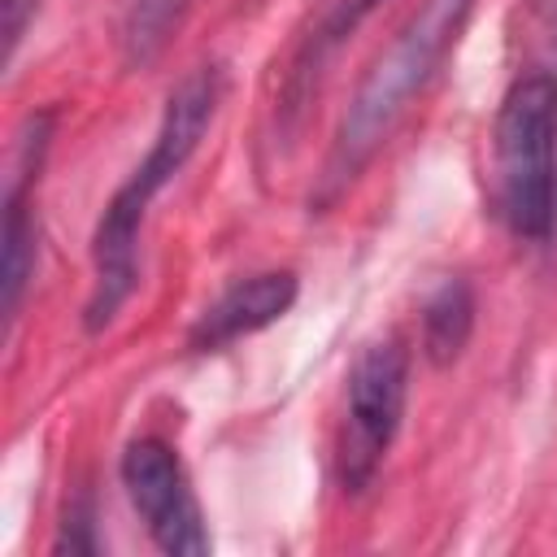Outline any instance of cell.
<instances>
[{"label": "cell", "instance_id": "obj_4", "mask_svg": "<svg viewBox=\"0 0 557 557\" xmlns=\"http://www.w3.org/2000/svg\"><path fill=\"white\" fill-rule=\"evenodd\" d=\"M405 396H409V352L396 339L370 344L348 370L344 431H339V448H335L344 492H361L379 474V466L400 431Z\"/></svg>", "mask_w": 557, "mask_h": 557}, {"label": "cell", "instance_id": "obj_3", "mask_svg": "<svg viewBox=\"0 0 557 557\" xmlns=\"http://www.w3.org/2000/svg\"><path fill=\"white\" fill-rule=\"evenodd\" d=\"M496 213L518 239H548L557 218V74L513 78L492 126Z\"/></svg>", "mask_w": 557, "mask_h": 557}, {"label": "cell", "instance_id": "obj_7", "mask_svg": "<svg viewBox=\"0 0 557 557\" xmlns=\"http://www.w3.org/2000/svg\"><path fill=\"white\" fill-rule=\"evenodd\" d=\"M296 305V274L292 270H261L248 274L239 283H231L191 326L187 344L196 352H218L261 326H270L274 318H283Z\"/></svg>", "mask_w": 557, "mask_h": 557}, {"label": "cell", "instance_id": "obj_12", "mask_svg": "<svg viewBox=\"0 0 557 557\" xmlns=\"http://www.w3.org/2000/svg\"><path fill=\"white\" fill-rule=\"evenodd\" d=\"M544 17L553 22V30H557V0H544Z\"/></svg>", "mask_w": 557, "mask_h": 557}, {"label": "cell", "instance_id": "obj_9", "mask_svg": "<svg viewBox=\"0 0 557 557\" xmlns=\"http://www.w3.org/2000/svg\"><path fill=\"white\" fill-rule=\"evenodd\" d=\"M474 331V292L461 278H448L435 287V296L422 305V352L435 366H448L461 357Z\"/></svg>", "mask_w": 557, "mask_h": 557}, {"label": "cell", "instance_id": "obj_10", "mask_svg": "<svg viewBox=\"0 0 557 557\" xmlns=\"http://www.w3.org/2000/svg\"><path fill=\"white\" fill-rule=\"evenodd\" d=\"M183 9H187V0H131L126 22H122V44H126L131 61H148L165 44V35Z\"/></svg>", "mask_w": 557, "mask_h": 557}, {"label": "cell", "instance_id": "obj_5", "mask_svg": "<svg viewBox=\"0 0 557 557\" xmlns=\"http://www.w3.org/2000/svg\"><path fill=\"white\" fill-rule=\"evenodd\" d=\"M122 487L161 553H170V557H205L209 553L200 500L191 492V479H187L178 453L165 440L144 435V440L126 444Z\"/></svg>", "mask_w": 557, "mask_h": 557}, {"label": "cell", "instance_id": "obj_11", "mask_svg": "<svg viewBox=\"0 0 557 557\" xmlns=\"http://www.w3.org/2000/svg\"><path fill=\"white\" fill-rule=\"evenodd\" d=\"M44 0H0V22H4V61H13L22 35H26V22L39 13Z\"/></svg>", "mask_w": 557, "mask_h": 557}, {"label": "cell", "instance_id": "obj_1", "mask_svg": "<svg viewBox=\"0 0 557 557\" xmlns=\"http://www.w3.org/2000/svg\"><path fill=\"white\" fill-rule=\"evenodd\" d=\"M222 91H226L222 65L191 70L170 91L161 126H157L144 161L109 196V205L96 222V235H91V296L83 305V326L87 331H104L117 318V309L126 305V296L135 292L139 231H144L148 205L161 196V187H170V178H178V170L200 148V139H205V131H209V122L222 104Z\"/></svg>", "mask_w": 557, "mask_h": 557}, {"label": "cell", "instance_id": "obj_6", "mask_svg": "<svg viewBox=\"0 0 557 557\" xmlns=\"http://www.w3.org/2000/svg\"><path fill=\"white\" fill-rule=\"evenodd\" d=\"M48 139H52V113H35L26 117V131L17 139V157H13V174H9V191H4V270H0V292H4V322L17 318L22 292L30 283L35 270V209H30V191L39 183L44 157H48Z\"/></svg>", "mask_w": 557, "mask_h": 557}, {"label": "cell", "instance_id": "obj_2", "mask_svg": "<svg viewBox=\"0 0 557 557\" xmlns=\"http://www.w3.org/2000/svg\"><path fill=\"white\" fill-rule=\"evenodd\" d=\"M474 0H422L413 17L400 26V35L387 44V52L366 70L339 131L331 144V157L318 178V205L335 200L387 144L392 126L405 117L413 96L431 83L444 52L457 44Z\"/></svg>", "mask_w": 557, "mask_h": 557}, {"label": "cell", "instance_id": "obj_8", "mask_svg": "<svg viewBox=\"0 0 557 557\" xmlns=\"http://www.w3.org/2000/svg\"><path fill=\"white\" fill-rule=\"evenodd\" d=\"M379 0H331L326 4V13L318 17V30L305 39V48H300V57H296V65H292V74H287V104L283 109H300V100L309 96V87L318 83V74H322V65H326V57L366 22V13L374 9Z\"/></svg>", "mask_w": 557, "mask_h": 557}]
</instances>
